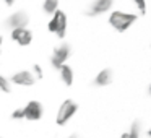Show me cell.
Wrapping results in <instances>:
<instances>
[{
	"mask_svg": "<svg viewBox=\"0 0 151 138\" xmlns=\"http://www.w3.org/2000/svg\"><path fill=\"white\" fill-rule=\"evenodd\" d=\"M146 135H148V137L151 138V128H150V130H146Z\"/></svg>",
	"mask_w": 151,
	"mask_h": 138,
	"instance_id": "21",
	"label": "cell"
},
{
	"mask_svg": "<svg viewBox=\"0 0 151 138\" xmlns=\"http://www.w3.org/2000/svg\"><path fill=\"white\" fill-rule=\"evenodd\" d=\"M42 10L46 12L47 15H50V17H52V15L59 10V0H44Z\"/></svg>",
	"mask_w": 151,
	"mask_h": 138,
	"instance_id": "13",
	"label": "cell"
},
{
	"mask_svg": "<svg viewBox=\"0 0 151 138\" xmlns=\"http://www.w3.org/2000/svg\"><path fill=\"white\" fill-rule=\"evenodd\" d=\"M4 2H5V4H7V5H8V7H12V5L15 4V0H4Z\"/></svg>",
	"mask_w": 151,
	"mask_h": 138,
	"instance_id": "19",
	"label": "cell"
},
{
	"mask_svg": "<svg viewBox=\"0 0 151 138\" xmlns=\"http://www.w3.org/2000/svg\"><path fill=\"white\" fill-rule=\"evenodd\" d=\"M114 0H93L91 5L86 10V17H99L112 10Z\"/></svg>",
	"mask_w": 151,
	"mask_h": 138,
	"instance_id": "5",
	"label": "cell"
},
{
	"mask_svg": "<svg viewBox=\"0 0 151 138\" xmlns=\"http://www.w3.org/2000/svg\"><path fill=\"white\" fill-rule=\"evenodd\" d=\"M23 115L26 120H31V122H36V120H41L44 115V107L39 101H29L26 106L23 107Z\"/></svg>",
	"mask_w": 151,
	"mask_h": 138,
	"instance_id": "6",
	"label": "cell"
},
{
	"mask_svg": "<svg viewBox=\"0 0 151 138\" xmlns=\"http://www.w3.org/2000/svg\"><path fill=\"white\" fill-rule=\"evenodd\" d=\"M65 138H81V135H78V133H72V135H68V137H65Z\"/></svg>",
	"mask_w": 151,
	"mask_h": 138,
	"instance_id": "18",
	"label": "cell"
},
{
	"mask_svg": "<svg viewBox=\"0 0 151 138\" xmlns=\"http://www.w3.org/2000/svg\"><path fill=\"white\" fill-rule=\"evenodd\" d=\"M12 39L21 47H26L33 42V31L29 28H18V29H12Z\"/></svg>",
	"mask_w": 151,
	"mask_h": 138,
	"instance_id": "8",
	"label": "cell"
},
{
	"mask_svg": "<svg viewBox=\"0 0 151 138\" xmlns=\"http://www.w3.org/2000/svg\"><path fill=\"white\" fill-rule=\"evenodd\" d=\"M60 78H62L63 85L65 86H72L73 85V78H75V75H73V68L70 65H62L60 67Z\"/></svg>",
	"mask_w": 151,
	"mask_h": 138,
	"instance_id": "11",
	"label": "cell"
},
{
	"mask_svg": "<svg viewBox=\"0 0 151 138\" xmlns=\"http://www.w3.org/2000/svg\"><path fill=\"white\" fill-rule=\"evenodd\" d=\"M140 135H141V124L140 120H135L130 125V128L120 135V138H140Z\"/></svg>",
	"mask_w": 151,
	"mask_h": 138,
	"instance_id": "12",
	"label": "cell"
},
{
	"mask_svg": "<svg viewBox=\"0 0 151 138\" xmlns=\"http://www.w3.org/2000/svg\"><path fill=\"white\" fill-rule=\"evenodd\" d=\"M49 31L55 36H59L60 39H63L67 34V15L62 10H57L52 15L49 21Z\"/></svg>",
	"mask_w": 151,
	"mask_h": 138,
	"instance_id": "3",
	"label": "cell"
},
{
	"mask_svg": "<svg viewBox=\"0 0 151 138\" xmlns=\"http://www.w3.org/2000/svg\"><path fill=\"white\" fill-rule=\"evenodd\" d=\"M140 15H146V0H132Z\"/></svg>",
	"mask_w": 151,
	"mask_h": 138,
	"instance_id": "15",
	"label": "cell"
},
{
	"mask_svg": "<svg viewBox=\"0 0 151 138\" xmlns=\"http://www.w3.org/2000/svg\"><path fill=\"white\" fill-rule=\"evenodd\" d=\"M76 112H78V104H76L73 99H65V101L60 104L59 112H57V117H55L57 125H60V127L67 125Z\"/></svg>",
	"mask_w": 151,
	"mask_h": 138,
	"instance_id": "2",
	"label": "cell"
},
{
	"mask_svg": "<svg viewBox=\"0 0 151 138\" xmlns=\"http://www.w3.org/2000/svg\"><path fill=\"white\" fill-rule=\"evenodd\" d=\"M0 138H2V137H0Z\"/></svg>",
	"mask_w": 151,
	"mask_h": 138,
	"instance_id": "23",
	"label": "cell"
},
{
	"mask_svg": "<svg viewBox=\"0 0 151 138\" xmlns=\"http://www.w3.org/2000/svg\"><path fill=\"white\" fill-rule=\"evenodd\" d=\"M112 81H114V72H112L111 68H102L101 72L96 75V78H94V85L96 86H101V88L109 86Z\"/></svg>",
	"mask_w": 151,
	"mask_h": 138,
	"instance_id": "10",
	"label": "cell"
},
{
	"mask_svg": "<svg viewBox=\"0 0 151 138\" xmlns=\"http://www.w3.org/2000/svg\"><path fill=\"white\" fill-rule=\"evenodd\" d=\"M150 94H151V85H150Z\"/></svg>",
	"mask_w": 151,
	"mask_h": 138,
	"instance_id": "22",
	"label": "cell"
},
{
	"mask_svg": "<svg viewBox=\"0 0 151 138\" xmlns=\"http://www.w3.org/2000/svg\"><path fill=\"white\" fill-rule=\"evenodd\" d=\"M70 55H72V47H70V44H67V42L60 44V46H57L54 49L52 55H50V65L54 68H60L62 65L67 63Z\"/></svg>",
	"mask_w": 151,
	"mask_h": 138,
	"instance_id": "4",
	"label": "cell"
},
{
	"mask_svg": "<svg viewBox=\"0 0 151 138\" xmlns=\"http://www.w3.org/2000/svg\"><path fill=\"white\" fill-rule=\"evenodd\" d=\"M0 91L4 93H12V81L8 78L0 75Z\"/></svg>",
	"mask_w": 151,
	"mask_h": 138,
	"instance_id": "14",
	"label": "cell"
},
{
	"mask_svg": "<svg viewBox=\"0 0 151 138\" xmlns=\"http://www.w3.org/2000/svg\"><path fill=\"white\" fill-rule=\"evenodd\" d=\"M29 15L24 10H18L15 13H12L10 17L7 18V26L10 29H18V28H28L29 24Z\"/></svg>",
	"mask_w": 151,
	"mask_h": 138,
	"instance_id": "7",
	"label": "cell"
},
{
	"mask_svg": "<svg viewBox=\"0 0 151 138\" xmlns=\"http://www.w3.org/2000/svg\"><path fill=\"white\" fill-rule=\"evenodd\" d=\"M2 44H4V37L0 36V52H2Z\"/></svg>",
	"mask_w": 151,
	"mask_h": 138,
	"instance_id": "20",
	"label": "cell"
},
{
	"mask_svg": "<svg viewBox=\"0 0 151 138\" xmlns=\"http://www.w3.org/2000/svg\"><path fill=\"white\" fill-rule=\"evenodd\" d=\"M137 20H138L137 13H128V12H120V10H115L109 15V24L117 33H125L127 29H130Z\"/></svg>",
	"mask_w": 151,
	"mask_h": 138,
	"instance_id": "1",
	"label": "cell"
},
{
	"mask_svg": "<svg viewBox=\"0 0 151 138\" xmlns=\"http://www.w3.org/2000/svg\"><path fill=\"white\" fill-rule=\"evenodd\" d=\"M12 119H13V120H21V119H24V115H23V107L15 109V111L12 112Z\"/></svg>",
	"mask_w": 151,
	"mask_h": 138,
	"instance_id": "17",
	"label": "cell"
},
{
	"mask_svg": "<svg viewBox=\"0 0 151 138\" xmlns=\"http://www.w3.org/2000/svg\"><path fill=\"white\" fill-rule=\"evenodd\" d=\"M31 72H33V75L36 76V80H42V76H44V72H42V68H41L39 65H33V70H31Z\"/></svg>",
	"mask_w": 151,
	"mask_h": 138,
	"instance_id": "16",
	"label": "cell"
},
{
	"mask_svg": "<svg viewBox=\"0 0 151 138\" xmlns=\"http://www.w3.org/2000/svg\"><path fill=\"white\" fill-rule=\"evenodd\" d=\"M36 76L33 75L31 70H21V72H17L13 76H12V83L18 86H33L36 83Z\"/></svg>",
	"mask_w": 151,
	"mask_h": 138,
	"instance_id": "9",
	"label": "cell"
}]
</instances>
